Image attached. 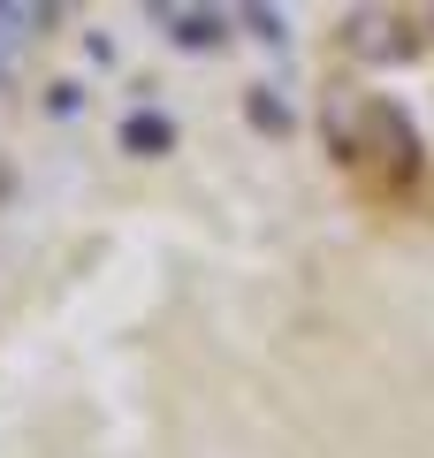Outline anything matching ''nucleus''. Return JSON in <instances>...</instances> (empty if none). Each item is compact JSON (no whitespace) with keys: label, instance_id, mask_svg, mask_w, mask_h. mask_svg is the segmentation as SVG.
I'll return each instance as SVG.
<instances>
[{"label":"nucleus","instance_id":"1","mask_svg":"<svg viewBox=\"0 0 434 458\" xmlns=\"http://www.w3.org/2000/svg\"><path fill=\"white\" fill-rule=\"evenodd\" d=\"M122 138H129L138 153H161V146H168V123H153V114H138V123H129Z\"/></svg>","mask_w":434,"mask_h":458}]
</instances>
